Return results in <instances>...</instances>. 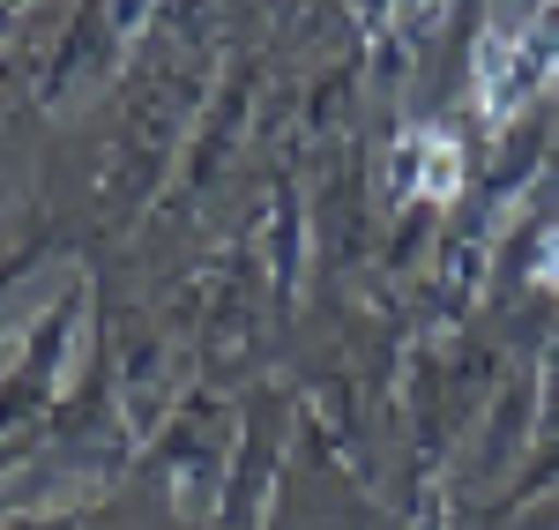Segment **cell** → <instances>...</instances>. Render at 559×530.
<instances>
[{"label": "cell", "mask_w": 559, "mask_h": 530, "mask_svg": "<svg viewBox=\"0 0 559 530\" xmlns=\"http://www.w3.org/2000/svg\"><path fill=\"white\" fill-rule=\"evenodd\" d=\"M537 284L559 292V232H545V247H537Z\"/></svg>", "instance_id": "obj_3"}, {"label": "cell", "mask_w": 559, "mask_h": 530, "mask_svg": "<svg viewBox=\"0 0 559 530\" xmlns=\"http://www.w3.org/2000/svg\"><path fill=\"white\" fill-rule=\"evenodd\" d=\"M559 75V31L545 23H522V31H492L477 45V68H471V90H477V120L485 128H508L515 113H530L545 83Z\"/></svg>", "instance_id": "obj_1"}, {"label": "cell", "mask_w": 559, "mask_h": 530, "mask_svg": "<svg viewBox=\"0 0 559 530\" xmlns=\"http://www.w3.org/2000/svg\"><path fill=\"white\" fill-rule=\"evenodd\" d=\"M395 165H403L395 187H418L426 202H455L463 195V142H455V128H411Z\"/></svg>", "instance_id": "obj_2"}]
</instances>
